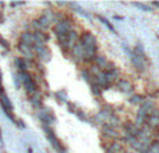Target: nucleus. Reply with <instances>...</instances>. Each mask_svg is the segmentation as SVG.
<instances>
[{
    "label": "nucleus",
    "mask_w": 159,
    "mask_h": 153,
    "mask_svg": "<svg viewBox=\"0 0 159 153\" xmlns=\"http://www.w3.org/2000/svg\"><path fill=\"white\" fill-rule=\"evenodd\" d=\"M123 148L120 143H112V149H107V153H121Z\"/></svg>",
    "instance_id": "obj_5"
},
{
    "label": "nucleus",
    "mask_w": 159,
    "mask_h": 153,
    "mask_svg": "<svg viewBox=\"0 0 159 153\" xmlns=\"http://www.w3.org/2000/svg\"><path fill=\"white\" fill-rule=\"evenodd\" d=\"M14 64H16L17 70H18V72H22V71H27L28 70V61H25L22 57H17L16 60H14Z\"/></svg>",
    "instance_id": "obj_2"
},
{
    "label": "nucleus",
    "mask_w": 159,
    "mask_h": 153,
    "mask_svg": "<svg viewBox=\"0 0 159 153\" xmlns=\"http://www.w3.org/2000/svg\"><path fill=\"white\" fill-rule=\"evenodd\" d=\"M32 52H34V55H35V57H38L41 61H48L50 59V52L45 45L32 46Z\"/></svg>",
    "instance_id": "obj_1"
},
{
    "label": "nucleus",
    "mask_w": 159,
    "mask_h": 153,
    "mask_svg": "<svg viewBox=\"0 0 159 153\" xmlns=\"http://www.w3.org/2000/svg\"><path fill=\"white\" fill-rule=\"evenodd\" d=\"M117 86L120 88L121 90H124V92H129L130 89H131V85H130L129 81H126V79H121V81L117 82Z\"/></svg>",
    "instance_id": "obj_4"
},
{
    "label": "nucleus",
    "mask_w": 159,
    "mask_h": 153,
    "mask_svg": "<svg viewBox=\"0 0 159 153\" xmlns=\"http://www.w3.org/2000/svg\"><path fill=\"white\" fill-rule=\"evenodd\" d=\"M0 45H2L4 49H10V45H8V42L6 41V39H3L2 36H0Z\"/></svg>",
    "instance_id": "obj_6"
},
{
    "label": "nucleus",
    "mask_w": 159,
    "mask_h": 153,
    "mask_svg": "<svg viewBox=\"0 0 159 153\" xmlns=\"http://www.w3.org/2000/svg\"><path fill=\"white\" fill-rule=\"evenodd\" d=\"M95 63H96V66L99 67V68H102V70H106V66H107V60L103 57V56H96L95 59Z\"/></svg>",
    "instance_id": "obj_3"
},
{
    "label": "nucleus",
    "mask_w": 159,
    "mask_h": 153,
    "mask_svg": "<svg viewBox=\"0 0 159 153\" xmlns=\"http://www.w3.org/2000/svg\"><path fill=\"white\" fill-rule=\"evenodd\" d=\"M2 141H3L2 139V129H0V142H2Z\"/></svg>",
    "instance_id": "obj_7"
}]
</instances>
